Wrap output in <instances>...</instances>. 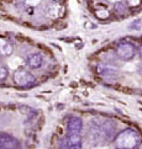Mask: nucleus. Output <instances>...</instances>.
<instances>
[{
  "label": "nucleus",
  "mask_w": 142,
  "mask_h": 149,
  "mask_svg": "<svg viewBox=\"0 0 142 149\" xmlns=\"http://www.w3.org/2000/svg\"><path fill=\"white\" fill-rule=\"evenodd\" d=\"M45 121V113L37 107L0 102V149L37 147Z\"/></svg>",
  "instance_id": "nucleus-5"
},
{
  "label": "nucleus",
  "mask_w": 142,
  "mask_h": 149,
  "mask_svg": "<svg viewBox=\"0 0 142 149\" xmlns=\"http://www.w3.org/2000/svg\"><path fill=\"white\" fill-rule=\"evenodd\" d=\"M87 67L101 86L131 96H142V36H124L90 53Z\"/></svg>",
  "instance_id": "nucleus-3"
},
{
  "label": "nucleus",
  "mask_w": 142,
  "mask_h": 149,
  "mask_svg": "<svg viewBox=\"0 0 142 149\" xmlns=\"http://www.w3.org/2000/svg\"><path fill=\"white\" fill-rule=\"evenodd\" d=\"M59 149H139L142 148V126L111 112L74 110L57 123L50 139Z\"/></svg>",
  "instance_id": "nucleus-1"
},
{
  "label": "nucleus",
  "mask_w": 142,
  "mask_h": 149,
  "mask_svg": "<svg viewBox=\"0 0 142 149\" xmlns=\"http://www.w3.org/2000/svg\"><path fill=\"white\" fill-rule=\"evenodd\" d=\"M69 0H0V17L34 31L67 26Z\"/></svg>",
  "instance_id": "nucleus-4"
},
{
  "label": "nucleus",
  "mask_w": 142,
  "mask_h": 149,
  "mask_svg": "<svg viewBox=\"0 0 142 149\" xmlns=\"http://www.w3.org/2000/svg\"><path fill=\"white\" fill-rule=\"evenodd\" d=\"M61 63L51 47L19 32H0V88L26 91L58 75Z\"/></svg>",
  "instance_id": "nucleus-2"
},
{
  "label": "nucleus",
  "mask_w": 142,
  "mask_h": 149,
  "mask_svg": "<svg viewBox=\"0 0 142 149\" xmlns=\"http://www.w3.org/2000/svg\"><path fill=\"white\" fill-rule=\"evenodd\" d=\"M90 16L103 25L121 22L142 13V0H84Z\"/></svg>",
  "instance_id": "nucleus-6"
}]
</instances>
